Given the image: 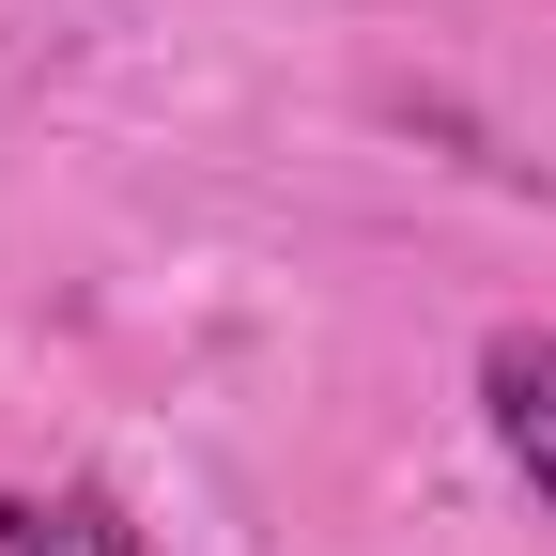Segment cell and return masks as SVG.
<instances>
[{
  "mask_svg": "<svg viewBox=\"0 0 556 556\" xmlns=\"http://www.w3.org/2000/svg\"><path fill=\"white\" fill-rule=\"evenodd\" d=\"M479 402H495V448L541 479V510H556V325H495V356H479Z\"/></svg>",
  "mask_w": 556,
  "mask_h": 556,
  "instance_id": "1",
  "label": "cell"
},
{
  "mask_svg": "<svg viewBox=\"0 0 556 556\" xmlns=\"http://www.w3.org/2000/svg\"><path fill=\"white\" fill-rule=\"evenodd\" d=\"M0 556H139L109 495H0Z\"/></svg>",
  "mask_w": 556,
  "mask_h": 556,
  "instance_id": "2",
  "label": "cell"
}]
</instances>
